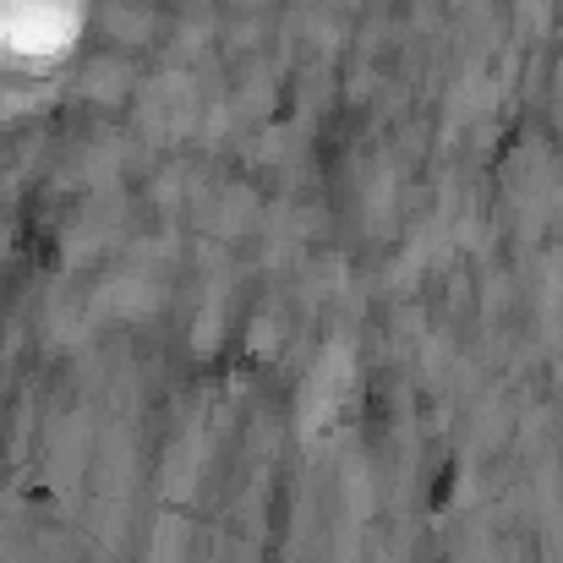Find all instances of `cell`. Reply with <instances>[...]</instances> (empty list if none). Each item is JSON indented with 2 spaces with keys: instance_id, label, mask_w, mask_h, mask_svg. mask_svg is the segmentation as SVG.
<instances>
[{
  "instance_id": "cell-1",
  "label": "cell",
  "mask_w": 563,
  "mask_h": 563,
  "mask_svg": "<svg viewBox=\"0 0 563 563\" xmlns=\"http://www.w3.org/2000/svg\"><path fill=\"white\" fill-rule=\"evenodd\" d=\"M77 38V5L71 0H0V44L27 60H60V49Z\"/></svg>"
}]
</instances>
